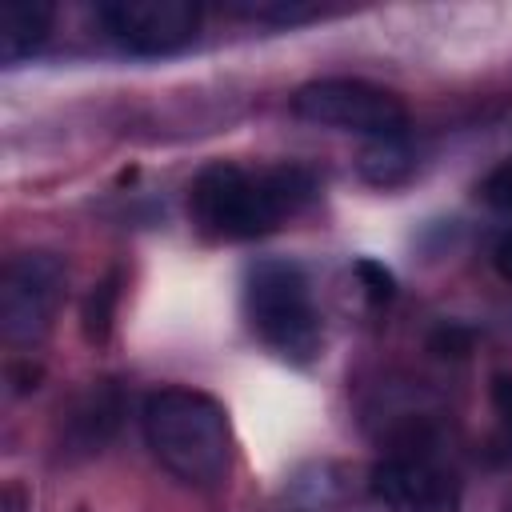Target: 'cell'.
<instances>
[{
  "label": "cell",
  "instance_id": "cell-10",
  "mask_svg": "<svg viewBox=\"0 0 512 512\" xmlns=\"http://www.w3.org/2000/svg\"><path fill=\"white\" fill-rule=\"evenodd\" d=\"M356 172L372 184V188H396L404 184L412 172H416V148L408 144L404 132L396 136H376L360 148V160H356Z\"/></svg>",
  "mask_w": 512,
  "mask_h": 512
},
{
  "label": "cell",
  "instance_id": "cell-15",
  "mask_svg": "<svg viewBox=\"0 0 512 512\" xmlns=\"http://www.w3.org/2000/svg\"><path fill=\"white\" fill-rule=\"evenodd\" d=\"M492 404H496V412H500V420H504V432H508V440H512V376H508V372L492 376Z\"/></svg>",
  "mask_w": 512,
  "mask_h": 512
},
{
  "label": "cell",
  "instance_id": "cell-7",
  "mask_svg": "<svg viewBox=\"0 0 512 512\" xmlns=\"http://www.w3.org/2000/svg\"><path fill=\"white\" fill-rule=\"evenodd\" d=\"M108 36L136 56H164L196 40L200 4L192 0H108L96 8Z\"/></svg>",
  "mask_w": 512,
  "mask_h": 512
},
{
  "label": "cell",
  "instance_id": "cell-16",
  "mask_svg": "<svg viewBox=\"0 0 512 512\" xmlns=\"http://www.w3.org/2000/svg\"><path fill=\"white\" fill-rule=\"evenodd\" d=\"M492 268L500 272V280L512 284V228L492 244Z\"/></svg>",
  "mask_w": 512,
  "mask_h": 512
},
{
  "label": "cell",
  "instance_id": "cell-3",
  "mask_svg": "<svg viewBox=\"0 0 512 512\" xmlns=\"http://www.w3.org/2000/svg\"><path fill=\"white\" fill-rule=\"evenodd\" d=\"M244 312L252 332L284 360L308 364L320 352L324 324L312 304L308 276L292 260H260L244 280Z\"/></svg>",
  "mask_w": 512,
  "mask_h": 512
},
{
  "label": "cell",
  "instance_id": "cell-4",
  "mask_svg": "<svg viewBox=\"0 0 512 512\" xmlns=\"http://www.w3.org/2000/svg\"><path fill=\"white\" fill-rule=\"evenodd\" d=\"M292 112L320 128L360 132L368 140L396 136L408 128V108L392 88H380L360 76H324L292 92Z\"/></svg>",
  "mask_w": 512,
  "mask_h": 512
},
{
  "label": "cell",
  "instance_id": "cell-8",
  "mask_svg": "<svg viewBox=\"0 0 512 512\" xmlns=\"http://www.w3.org/2000/svg\"><path fill=\"white\" fill-rule=\"evenodd\" d=\"M124 420V388L116 380H92L60 420V452L64 460H88L104 452Z\"/></svg>",
  "mask_w": 512,
  "mask_h": 512
},
{
  "label": "cell",
  "instance_id": "cell-11",
  "mask_svg": "<svg viewBox=\"0 0 512 512\" xmlns=\"http://www.w3.org/2000/svg\"><path fill=\"white\" fill-rule=\"evenodd\" d=\"M232 12L256 24H300V20H312L320 8L304 0H256V4H232Z\"/></svg>",
  "mask_w": 512,
  "mask_h": 512
},
{
  "label": "cell",
  "instance_id": "cell-2",
  "mask_svg": "<svg viewBox=\"0 0 512 512\" xmlns=\"http://www.w3.org/2000/svg\"><path fill=\"white\" fill-rule=\"evenodd\" d=\"M144 444L188 488H220L232 472V432L224 408L184 384L148 392L140 408Z\"/></svg>",
  "mask_w": 512,
  "mask_h": 512
},
{
  "label": "cell",
  "instance_id": "cell-14",
  "mask_svg": "<svg viewBox=\"0 0 512 512\" xmlns=\"http://www.w3.org/2000/svg\"><path fill=\"white\" fill-rule=\"evenodd\" d=\"M484 200L496 204V208H504V212H512V164L496 168V172L484 180Z\"/></svg>",
  "mask_w": 512,
  "mask_h": 512
},
{
  "label": "cell",
  "instance_id": "cell-9",
  "mask_svg": "<svg viewBox=\"0 0 512 512\" xmlns=\"http://www.w3.org/2000/svg\"><path fill=\"white\" fill-rule=\"evenodd\" d=\"M52 32V4L40 0H8L0 8V60L20 64L44 48Z\"/></svg>",
  "mask_w": 512,
  "mask_h": 512
},
{
  "label": "cell",
  "instance_id": "cell-12",
  "mask_svg": "<svg viewBox=\"0 0 512 512\" xmlns=\"http://www.w3.org/2000/svg\"><path fill=\"white\" fill-rule=\"evenodd\" d=\"M112 304H116V276L100 280L84 300V332L88 340H104L112 328Z\"/></svg>",
  "mask_w": 512,
  "mask_h": 512
},
{
  "label": "cell",
  "instance_id": "cell-17",
  "mask_svg": "<svg viewBox=\"0 0 512 512\" xmlns=\"http://www.w3.org/2000/svg\"><path fill=\"white\" fill-rule=\"evenodd\" d=\"M508 512H512V500H508Z\"/></svg>",
  "mask_w": 512,
  "mask_h": 512
},
{
  "label": "cell",
  "instance_id": "cell-13",
  "mask_svg": "<svg viewBox=\"0 0 512 512\" xmlns=\"http://www.w3.org/2000/svg\"><path fill=\"white\" fill-rule=\"evenodd\" d=\"M356 276L364 280V292L372 304H388L392 300V272L376 260H356Z\"/></svg>",
  "mask_w": 512,
  "mask_h": 512
},
{
  "label": "cell",
  "instance_id": "cell-5",
  "mask_svg": "<svg viewBox=\"0 0 512 512\" xmlns=\"http://www.w3.org/2000/svg\"><path fill=\"white\" fill-rule=\"evenodd\" d=\"M64 260L56 252H20L0 276V332L8 344H36L48 336L64 300Z\"/></svg>",
  "mask_w": 512,
  "mask_h": 512
},
{
  "label": "cell",
  "instance_id": "cell-6",
  "mask_svg": "<svg viewBox=\"0 0 512 512\" xmlns=\"http://www.w3.org/2000/svg\"><path fill=\"white\" fill-rule=\"evenodd\" d=\"M372 496L384 512H460V476L428 452H388L368 472Z\"/></svg>",
  "mask_w": 512,
  "mask_h": 512
},
{
  "label": "cell",
  "instance_id": "cell-1",
  "mask_svg": "<svg viewBox=\"0 0 512 512\" xmlns=\"http://www.w3.org/2000/svg\"><path fill=\"white\" fill-rule=\"evenodd\" d=\"M316 192V180L300 164L248 172L240 164H208L188 188V212L212 240H256L300 212Z\"/></svg>",
  "mask_w": 512,
  "mask_h": 512
}]
</instances>
